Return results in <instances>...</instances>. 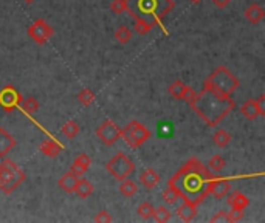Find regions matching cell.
<instances>
[{"label": "cell", "instance_id": "6da1fadb", "mask_svg": "<svg viewBox=\"0 0 265 223\" xmlns=\"http://www.w3.org/2000/svg\"><path fill=\"white\" fill-rule=\"evenodd\" d=\"M213 180V172L198 158L192 157L169 178V186L180 192L181 200L192 201L198 206L211 194Z\"/></svg>", "mask_w": 265, "mask_h": 223}, {"label": "cell", "instance_id": "7a4b0ae2", "mask_svg": "<svg viewBox=\"0 0 265 223\" xmlns=\"http://www.w3.org/2000/svg\"><path fill=\"white\" fill-rule=\"evenodd\" d=\"M174 5V0H126V11L135 19V31L146 34L160 25Z\"/></svg>", "mask_w": 265, "mask_h": 223}, {"label": "cell", "instance_id": "3957f363", "mask_svg": "<svg viewBox=\"0 0 265 223\" xmlns=\"http://www.w3.org/2000/svg\"><path fill=\"white\" fill-rule=\"evenodd\" d=\"M189 106L210 127H216L236 107V103L231 96H222L203 84Z\"/></svg>", "mask_w": 265, "mask_h": 223}, {"label": "cell", "instance_id": "277c9868", "mask_svg": "<svg viewBox=\"0 0 265 223\" xmlns=\"http://www.w3.org/2000/svg\"><path fill=\"white\" fill-rule=\"evenodd\" d=\"M203 84L222 96H231L239 87V79L225 65H219Z\"/></svg>", "mask_w": 265, "mask_h": 223}, {"label": "cell", "instance_id": "5b68a950", "mask_svg": "<svg viewBox=\"0 0 265 223\" xmlns=\"http://www.w3.org/2000/svg\"><path fill=\"white\" fill-rule=\"evenodd\" d=\"M25 178V172L13 160L4 158V161L0 163V191L5 194H11L24 183Z\"/></svg>", "mask_w": 265, "mask_h": 223}, {"label": "cell", "instance_id": "8992f818", "mask_svg": "<svg viewBox=\"0 0 265 223\" xmlns=\"http://www.w3.org/2000/svg\"><path fill=\"white\" fill-rule=\"evenodd\" d=\"M106 169L115 180L123 181L134 174L135 163L124 152H116L106 163Z\"/></svg>", "mask_w": 265, "mask_h": 223}, {"label": "cell", "instance_id": "52a82bcc", "mask_svg": "<svg viewBox=\"0 0 265 223\" xmlns=\"http://www.w3.org/2000/svg\"><path fill=\"white\" fill-rule=\"evenodd\" d=\"M121 136L126 139V143L129 144V147L137 149L141 144H145L146 141L152 136V133L145 124L140 123V121H137V119H134V121H129L124 129H121Z\"/></svg>", "mask_w": 265, "mask_h": 223}, {"label": "cell", "instance_id": "ba28073f", "mask_svg": "<svg viewBox=\"0 0 265 223\" xmlns=\"http://www.w3.org/2000/svg\"><path fill=\"white\" fill-rule=\"evenodd\" d=\"M96 136L103 141L106 146H113L121 138V129L112 119H104L103 123H101V126L96 129Z\"/></svg>", "mask_w": 265, "mask_h": 223}, {"label": "cell", "instance_id": "9c48e42d", "mask_svg": "<svg viewBox=\"0 0 265 223\" xmlns=\"http://www.w3.org/2000/svg\"><path fill=\"white\" fill-rule=\"evenodd\" d=\"M53 34H54V30L45 22L44 19H36L34 22L28 27V36L39 45L45 44Z\"/></svg>", "mask_w": 265, "mask_h": 223}, {"label": "cell", "instance_id": "30bf717a", "mask_svg": "<svg viewBox=\"0 0 265 223\" xmlns=\"http://www.w3.org/2000/svg\"><path fill=\"white\" fill-rule=\"evenodd\" d=\"M22 99H24L22 95L13 86H5L0 90V107L8 113L16 110L20 106V103H22Z\"/></svg>", "mask_w": 265, "mask_h": 223}, {"label": "cell", "instance_id": "8fae6325", "mask_svg": "<svg viewBox=\"0 0 265 223\" xmlns=\"http://www.w3.org/2000/svg\"><path fill=\"white\" fill-rule=\"evenodd\" d=\"M16 144L17 141L14 136L4 127H0V158H5L16 147Z\"/></svg>", "mask_w": 265, "mask_h": 223}, {"label": "cell", "instance_id": "7c38bea8", "mask_svg": "<svg viewBox=\"0 0 265 223\" xmlns=\"http://www.w3.org/2000/svg\"><path fill=\"white\" fill-rule=\"evenodd\" d=\"M92 166V158L87 155V154H79L76 158H75V161L72 163V172L76 175V177H81V175H84L87 171H89V168Z\"/></svg>", "mask_w": 265, "mask_h": 223}, {"label": "cell", "instance_id": "4fadbf2b", "mask_svg": "<svg viewBox=\"0 0 265 223\" xmlns=\"http://www.w3.org/2000/svg\"><path fill=\"white\" fill-rule=\"evenodd\" d=\"M230 191H231V181L228 178H216L214 177L213 185H211V194L217 200H222Z\"/></svg>", "mask_w": 265, "mask_h": 223}, {"label": "cell", "instance_id": "5bb4252c", "mask_svg": "<svg viewBox=\"0 0 265 223\" xmlns=\"http://www.w3.org/2000/svg\"><path fill=\"white\" fill-rule=\"evenodd\" d=\"M175 214H177V217H178L180 220H183V221H191V220H194L195 215H197V205L192 203V201L185 200V201H183V205H180V206L177 208Z\"/></svg>", "mask_w": 265, "mask_h": 223}, {"label": "cell", "instance_id": "9a60e30c", "mask_svg": "<svg viewBox=\"0 0 265 223\" xmlns=\"http://www.w3.org/2000/svg\"><path fill=\"white\" fill-rule=\"evenodd\" d=\"M227 203L233 208V209H245L250 205V198L242 194L239 191H234L231 194H227Z\"/></svg>", "mask_w": 265, "mask_h": 223}, {"label": "cell", "instance_id": "2e32d148", "mask_svg": "<svg viewBox=\"0 0 265 223\" xmlns=\"http://www.w3.org/2000/svg\"><path fill=\"white\" fill-rule=\"evenodd\" d=\"M138 180H140V183L145 186L146 189H154L155 186H158L161 177H160V174L157 171H154L152 168H149V169H146L145 172L140 175Z\"/></svg>", "mask_w": 265, "mask_h": 223}, {"label": "cell", "instance_id": "e0dca14e", "mask_svg": "<svg viewBox=\"0 0 265 223\" xmlns=\"http://www.w3.org/2000/svg\"><path fill=\"white\" fill-rule=\"evenodd\" d=\"M39 151L42 152L45 157H48V158H54V157H57L60 152H62V146H60L57 141H54L51 138H47V139L42 141V143H40Z\"/></svg>", "mask_w": 265, "mask_h": 223}, {"label": "cell", "instance_id": "ac0fdd59", "mask_svg": "<svg viewBox=\"0 0 265 223\" xmlns=\"http://www.w3.org/2000/svg\"><path fill=\"white\" fill-rule=\"evenodd\" d=\"M78 178H79V177H76L72 171H69V172H65L62 177L59 178L57 185H59V188L62 189L64 192H67V194H73V192H75V186H76Z\"/></svg>", "mask_w": 265, "mask_h": 223}, {"label": "cell", "instance_id": "d6986e66", "mask_svg": "<svg viewBox=\"0 0 265 223\" xmlns=\"http://www.w3.org/2000/svg\"><path fill=\"white\" fill-rule=\"evenodd\" d=\"M243 14H245V17H247V20L250 24L257 25L260 20L265 17V10L260 5H257V4H251Z\"/></svg>", "mask_w": 265, "mask_h": 223}, {"label": "cell", "instance_id": "ffe728a7", "mask_svg": "<svg viewBox=\"0 0 265 223\" xmlns=\"http://www.w3.org/2000/svg\"><path fill=\"white\" fill-rule=\"evenodd\" d=\"M240 112H242L243 116H245L247 119H250V121H254L257 116H260V110H259L257 104H256V101H253V99L245 101V103H243L242 107H240Z\"/></svg>", "mask_w": 265, "mask_h": 223}, {"label": "cell", "instance_id": "44dd1931", "mask_svg": "<svg viewBox=\"0 0 265 223\" xmlns=\"http://www.w3.org/2000/svg\"><path fill=\"white\" fill-rule=\"evenodd\" d=\"M75 192L81 198H87V197H90L93 194V185L86 178H78L76 186H75Z\"/></svg>", "mask_w": 265, "mask_h": 223}, {"label": "cell", "instance_id": "7402d4cb", "mask_svg": "<svg viewBox=\"0 0 265 223\" xmlns=\"http://www.w3.org/2000/svg\"><path fill=\"white\" fill-rule=\"evenodd\" d=\"M231 139H233L231 133H228L225 129H219V130H216L214 135H213L214 144L219 146V147H227V146L231 143Z\"/></svg>", "mask_w": 265, "mask_h": 223}, {"label": "cell", "instance_id": "603a6c76", "mask_svg": "<svg viewBox=\"0 0 265 223\" xmlns=\"http://www.w3.org/2000/svg\"><path fill=\"white\" fill-rule=\"evenodd\" d=\"M137 191H138V186H137V183L135 181H132L130 178H126V180H123L121 181V185H119V192L123 194L124 197H134L135 194H137Z\"/></svg>", "mask_w": 265, "mask_h": 223}, {"label": "cell", "instance_id": "cb8c5ba5", "mask_svg": "<svg viewBox=\"0 0 265 223\" xmlns=\"http://www.w3.org/2000/svg\"><path fill=\"white\" fill-rule=\"evenodd\" d=\"M60 132H62V135H64V136H67L69 139H73V138H76V136L79 135L81 129H79V126H78L76 121L69 119L67 123L62 126V129H60Z\"/></svg>", "mask_w": 265, "mask_h": 223}, {"label": "cell", "instance_id": "d4e9b609", "mask_svg": "<svg viewBox=\"0 0 265 223\" xmlns=\"http://www.w3.org/2000/svg\"><path fill=\"white\" fill-rule=\"evenodd\" d=\"M20 106H22L24 112L28 113V115H33L39 110V101L34 98V96H28L25 99H22V103H20Z\"/></svg>", "mask_w": 265, "mask_h": 223}, {"label": "cell", "instance_id": "484cf974", "mask_svg": "<svg viewBox=\"0 0 265 223\" xmlns=\"http://www.w3.org/2000/svg\"><path fill=\"white\" fill-rule=\"evenodd\" d=\"M154 220L158 221V223H165V221H169L171 220V211L166 208V206H158L154 209V214H152Z\"/></svg>", "mask_w": 265, "mask_h": 223}, {"label": "cell", "instance_id": "4316f807", "mask_svg": "<svg viewBox=\"0 0 265 223\" xmlns=\"http://www.w3.org/2000/svg\"><path fill=\"white\" fill-rule=\"evenodd\" d=\"M115 39L118 40L119 44H127L129 40L132 39V31L126 27V25H121L116 31H115Z\"/></svg>", "mask_w": 265, "mask_h": 223}, {"label": "cell", "instance_id": "83f0119b", "mask_svg": "<svg viewBox=\"0 0 265 223\" xmlns=\"http://www.w3.org/2000/svg\"><path fill=\"white\" fill-rule=\"evenodd\" d=\"M161 197H163V200H165L168 205H175V203H177V200L181 198V197H180V192L175 191L172 186H168L165 191H163Z\"/></svg>", "mask_w": 265, "mask_h": 223}, {"label": "cell", "instance_id": "f1b7e54d", "mask_svg": "<svg viewBox=\"0 0 265 223\" xmlns=\"http://www.w3.org/2000/svg\"><path fill=\"white\" fill-rule=\"evenodd\" d=\"M208 165H210V169H211V171H214V172H220V171L225 169V166H227V160L223 158L222 155H213Z\"/></svg>", "mask_w": 265, "mask_h": 223}, {"label": "cell", "instance_id": "f546056e", "mask_svg": "<svg viewBox=\"0 0 265 223\" xmlns=\"http://www.w3.org/2000/svg\"><path fill=\"white\" fill-rule=\"evenodd\" d=\"M185 89H186V86L183 84V81H180V79H177V81H174V83L168 87V92L174 96V98H177V99H181V96H183V92H185Z\"/></svg>", "mask_w": 265, "mask_h": 223}, {"label": "cell", "instance_id": "4dcf8cb0", "mask_svg": "<svg viewBox=\"0 0 265 223\" xmlns=\"http://www.w3.org/2000/svg\"><path fill=\"white\" fill-rule=\"evenodd\" d=\"M154 206L149 203V201H143V203L137 208V212L141 218H145V220H149L152 218V214H154Z\"/></svg>", "mask_w": 265, "mask_h": 223}, {"label": "cell", "instance_id": "1f68e13d", "mask_svg": "<svg viewBox=\"0 0 265 223\" xmlns=\"http://www.w3.org/2000/svg\"><path fill=\"white\" fill-rule=\"evenodd\" d=\"M78 101L83 106L87 107V106H90L93 101H95V93L90 89H83V90L79 92V95H78Z\"/></svg>", "mask_w": 265, "mask_h": 223}, {"label": "cell", "instance_id": "d6a6232c", "mask_svg": "<svg viewBox=\"0 0 265 223\" xmlns=\"http://www.w3.org/2000/svg\"><path fill=\"white\" fill-rule=\"evenodd\" d=\"M110 10L113 14H123L126 11V0H113L110 4Z\"/></svg>", "mask_w": 265, "mask_h": 223}, {"label": "cell", "instance_id": "836d02e7", "mask_svg": "<svg viewBox=\"0 0 265 223\" xmlns=\"http://www.w3.org/2000/svg\"><path fill=\"white\" fill-rule=\"evenodd\" d=\"M96 223H110L112 221V215L107 212V211H99L96 215H95V218H93Z\"/></svg>", "mask_w": 265, "mask_h": 223}, {"label": "cell", "instance_id": "e575fe53", "mask_svg": "<svg viewBox=\"0 0 265 223\" xmlns=\"http://www.w3.org/2000/svg\"><path fill=\"white\" fill-rule=\"evenodd\" d=\"M194 98H195V92H194V89H192V87H189V86H186L185 92H183L181 99H183V101H186L188 104H191L192 101H194Z\"/></svg>", "mask_w": 265, "mask_h": 223}, {"label": "cell", "instance_id": "d590c367", "mask_svg": "<svg viewBox=\"0 0 265 223\" xmlns=\"http://www.w3.org/2000/svg\"><path fill=\"white\" fill-rule=\"evenodd\" d=\"M210 221L211 223H217V221H223V223H227L228 221V212L227 211H219V212H216L211 218H210Z\"/></svg>", "mask_w": 265, "mask_h": 223}, {"label": "cell", "instance_id": "8d00e7d4", "mask_svg": "<svg viewBox=\"0 0 265 223\" xmlns=\"http://www.w3.org/2000/svg\"><path fill=\"white\" fill-rule=\"evenodd\" d=\"M243 217V209H231L228 212V221H239Z\"/></svg>", "mask_w": 265, "mask_h": 223}, {"label": "cell", "instance_id": "74e56055", "mask_svg": "<svg viewBox=\"0 0 265 223\" xmlns=\"http://www.w3.org/2000/svg\"><path fill=\"white\" fill-rule=\"evenodd\" d=\"M256 104L260 110V116H263L265 115V106H263L265 104V95H260L259 99H256Z\"/></svg>", "mask_w": 265, "mask_h": 223}, {"label": "cell", "instance_id": "f35d334b", "mask_svg": "<svg viewBox=\"0 0 265 223\" xmlns=\"http://www.w3.org/2000/svg\"><path fill=\"white\" fill-rule=\"evenodd\" d=\"M211 2L217 7V8H225L231 4V0H211Z\"/></svg>", "mask_w": 265, "mask_h": 223}, {"label": "cell", "instance_id": "ab89813d", "mask_svg": "<svg viewBox=\"0 0 265 223\" xmlns=\"http://www.w3.org/2000/svg\"><path fill=\"white\" fill-rule=\"evenodd\" d=\"M189 2H191V4H200L202 0H189Z\"/></svg>", "mask_w": 265, "mask_h": 223}, {"label": "cell", "instance_id": "60d3db41", "mask_svg": "<svg viewBox=\"0 0 265 223\" xmlns=\"http://www.w3.org/2000/svg\"><path fill=\"white\" fill-rule=\"evenodd\" d=\"M24 2H27V4H34L36 0H24Z\"/></svg>", "mask_w": 265, "mask_h": 223}]
</instances>
